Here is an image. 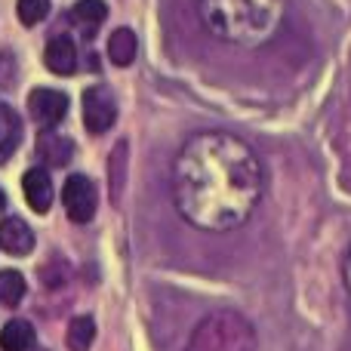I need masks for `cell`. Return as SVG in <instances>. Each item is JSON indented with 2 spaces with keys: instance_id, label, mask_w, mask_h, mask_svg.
Returning <instances> with one entry per match:
<instances>
[{
  "instance_id": "obj_7",
  "label": "cell",
  "mask_w": 351,
  "mask_h": 351,
  "mask_svg": "<svg viewBox=\"0 0 351 351\" xmlns=\"http://www.w3.org/2000/svg\"><path fill=\"white\" fill-rule=\"evenodd\" d=\"M0 250L10 256H28L34 250V231L25 225V219L10 216L0 222Z\"/></svg>"
},
{
  "instance_id": "obj_9",
  "label": "cell",
  "mask_w": 351,
  "mask_h": 351,
  "mask_svg": "<svg viewBox=\"0 0 351 351\" xmlns=\"http://www.w3.org/2000/svg\"><path fill=\"white\" fill-rule=\"evenodd\" d=\"M43 62H47V68L53 74H59V77H68V74L77 71V47H74L71 37H53V40L47 43V53H43Z\"/></svg>"
},
{
  "instance_id": "obj_18",
  "label": "cell",
  "mask_w": 351,
  "mask_h": 351,
  "mask_svg": "<svg viewBox=\"0 0 351 351\" xmlns=\"http://www.w3.org/2000/svg\"><path fill=\"white\" fill-rule=\"evenodd\" d=\"M16 80V59L10 53H0V86H10Z\"/></svg>"
},
{
  "instance_id": "obj_1",
  "label": "cell",
  "mask_w": 351,
  "mask_h": 351,
  "mask_svg": "<svg viewBox=\"0 0 351 351\" xmlns=\"http://www.w3.org/2000/svg\"><path fill=\"white\" fill-rule=\"evenodd\" d=\"M265 194V170L234 133L210 130L179 148L173 160V204L191 228L225 234L253 219Z\"/></svg>"
},
{
  "instance_id": "obj_3",
  "label": "cell",
  "mask_w": 351,
  "mask_h": 351,
  "mask_svg": "<svg viewBox=\"0 0 351 351\" xmlns=\"http://www.w3.org/2000/svg\"><path fill=\"white\" fill-rule=\"evenodd\" d=\"M253 324L237 311H213L188 336L185 351H256Z\"/></svg>"
},
{
  "instance_id": "obj_17",
  "label": "cell",
  "mask_w": 351,
  "mask_h": 351,
  "mask_svg": "<svg viewBox=\"0 0 351 351\" xmlns=\"http://www.w3.org/2000/svg\"><path fill=\"white\" fill-rule=\"evenodd\" d=\"M16 16L22 25H28V28H34V25H40L43 19L49 16V0H19L16 3Z\"/></svg>"
},
{
  "instance_id": "obj_14",
  "label": "cell",
  "mask_w": 351,
  "mask_h": 351,
  "mask_svg": "<svg viewBox=\"0 0 351 351\" xmlns=\"http://www.w3.org/2000/svg\"><path fill=\"white\" fill-rule=\"evenodd\" d=\"M34 346V327L28 321H10L0 330V351H31Z\"/></svg>"
},
{
  "instance_id": "obj_8",
  "label": "cell",
  "mask_w": 351,
  "mask_h": 351,
  "mask_svg": "<svg viewBox=\"0 0 351 351\" xmlns=\"http://www.w3.org/2000/svg\"><path fill=\"white\" fill-rule=\"evenodd\" d=\"M22 191H25V200L34 213H49L53 206V179H49L47 170L34 167L22 176Z\"/></svg>"
},
{
  "instance_id": "obj_12",
  "label": "cell",
  "mask_w": 351,
  "mask_h": 351,
  "mask_svg": "<svg viewBox=\"0 0 351 351\" xmlns=\"http://www.w3.org/2000/svg\"><path fill=\"white\" fill-rule=\"evenodd\" d=\"M136 53H139V40L130 28H114L108 37V59L114 62L117 68H127L136 62Z\"/></svg>"
},
{
  "instance_id": "obj_2",
  "label": "cell",
  "mask_w": 351,
  "mask_h": 351,
  "mask_svg": "<svg viewBox=\"0 0 351 351\" xmlns=\"http://www.w3.org/2000/svg\"><path fill=\"white\" fill-rule=\"evenodd\" d=\"M197 16L216 40L256 49L278 37L287 0H197Z\"/></svg>"
},
{
  "instance_id": "obj_13",
  "label": "cell",
  "mask_w": 351,
  "mask_h": 351,
  "mask_svg": "<svg viewBox=\"0 0 351 351\" xmlns=\"http://www.w3.org/2000/svg\"><path fill=\"white\" fill-rule=\"evenodd\" d=\"M71 19L77 22V28L84 34H96V28L108 19V6L102 0H77L71 10Z\"/></svg>"
},
{
  "instance_id": "obj_16",
  "label": "cell",
  "mask_w": 351,
  "mask_h": 351,
  "mask_svg": "<svg viewBox=\"0 0 351 351\" xmlns=\"http://www.w3.org/2000/svg\"><path fill=\"white\" fill-rule=\"evenodd\" d=\"M25 293H28V287H25L22 274L12 271V268H3V271H0V305L16 308V305L25 299Z\"/></svg>"
},
{
  "instance_id": "obj_15",
  "label": "cell",
  "mask_w": 351,
  "mask_h": 351,
  "mask_svg": "<svg viewBox=\"0 0 351 351\" xmlns=\"http://www.w3.org/2000/svg\"><path fill=\"white\" fill-rule=\"evenodd\" d=\"M93 339H96V321L90 315H77L71 317L68 324V351H90L93 348Z\"/></svg>"
},
{
  "instance_id": "obj_11",
  "label": "cell",
  "mask_w": 351,
  "mask_h": 351,
  "mask_svg": "<svg viewBox=\"0 0 351 351\" xmlns=\"http://www.w3.org/2000/svg\"><path fill=\"white\" fill-rule=\"evenodd\" d=\"M19 142H22V121L6 102H0V164L16 154Z\"/></svg>"
},
{
  "instance_id": "obj_19",
  "label": "cell",
  "mask_w": 351,
  "mask_h": 351,
  "mask_svg": "<svg viewBox=\"0 0 351 351\" xmlns=\"http://www.w3.org/2000/svg\"><path fill=\"white\" fill-rule=\"evenodd\" d=\"M342 274H346V290H348V302H351V247H348V256H346V268H342Z\"/></svg>"
},
{
  "instance_id": "obj_4",
  "label": "cell",
  "mask_w": 351,
  "mask_h": 351,
  "mask_svg": "<svg viewBox=\"0 0 351 351\" xmlns=\"http://www.w3.org/2000/svg\"><path fill=\"white\" fill-rule=\"evenodd\" d=\"M62 206H65L68 219L77 225H86L96 216V185L86 179L84 173H74L62 185Z\"/></svg>"
},
{
  "instance_id": "obj_5",
  "label": "cell",
  "mask_w": 351,
  "mask_h": 351,
  "mask_svg": "<svg viewBox=\"0 0 351 351\" xmlns=\"http://www.w3.org/2000/svg\"><path fill=\"white\" fill-rule=\"evenodd\" d=\"M117 121V102L111 96L108 86H90L84 93V127L90 130L93 136H102L114 127Z\"/></svg>"
},
{
  "instance_id": "obj_6",
  "label": "cell",
  "mask_w": 351,
  "mask_h": 351,
  "mask_svg": "<svg viewBox=\"0 0 351 351\" xmlns=\"http://www.w3.org/2000/svg\"><path fill=\"white\" fill-rule=\"evenodd\" d=\"M28 111H31V117H34L43 130H53L56 123L68 114V96H65V93H59V90H47V86L31 90Z\"/></svg>"
},
{
  "instance_id": "obj_10",
  "label": "cell",
  "mask_w": 351,
  "mask_h": 351,
  "mask_svg": "<svg viewBox=\"0 0 351 351\" xmlns=\"http://www.w3.org/2000/svg\"><path fill=\"white\" fill-rule=\"evenodd\" d=\"M74 154V142L62 133H53V130H43L40 139H37V158L47 167H65Z\"/></svg>"
},
{
  "instance_id": "obj_20",
  "label": "cell",
  "mask_w": 351,
  "mask_h": 351,
  "mask_svg": "<svg viewBox=\"0 0 351 351\" xmlns=\"http://www.w3.org/2000/svg\"><path fill=\"white\" fill-rule=\"evenodd\" d=\"M6 206V194H3V188H0V210Z\"/></svg>"
}]
</instances>
